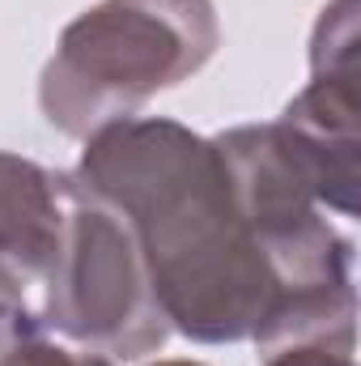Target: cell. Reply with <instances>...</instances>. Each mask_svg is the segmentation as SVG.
Wrapping results in <instances>:
<instances>
[{"instance_id":"30bf717a","label":"cell","mask_w":361,"mask_h":366,"mask_svg":"<svg viewBox=\"0 0 361 366\" xmlns=\"http://www.w3.org/2000/svg\"><path fill=\"white\" fill-rule=\"evenodd\" d=\"M153 366H204V362H183V358H171V362H153Z\"/></svg>"},{"instance_id":"9c48e42d","label":"cell","mask_w":361,"mask_h":366,"mask_svg":"<svg viewBox=\"0 0 361 366\" xmlns=\"http://www.w3.org/2000/svg\"><path fill=\"white\" fill-rule=\"evenodd\" d=\"M264 366H353V350H345V345H285V350H272Z\"/></svg>"},{"instance_id":"6da1fadb","label":"cell","mask_w":361,"mask_h":366,"mask_svg":"<svg viewBox=\"0 0 361 366\" xmlns=\"http://www.w3.org/2000/svg\"><path fill=\"white\" fill-rule=\"evenodd\" d=\"M73 179L128 217L171 328L200 345L255 341L272 277L217 141L175 119H115L90 132Z\"/></svg>"},{"instance_id":"3957f363","label":"cell","mask_w":361,"mask_h":366,"mask_svg":"<svg viewBox=\"0 0 361 366\" xmlns=\"http://www.w3.org/2000/svg\"><path fill=\"white\" fill-rule=\"evenodd\" d=\"M217 43L213 0H102L60 34L39 81L43 115L68 137L132 119L153 94L200 73Z\"/></svg>"},{"instance_id":"277c9868","label":"cell","mask_w":361,"mask_h":366,"mask_svg":"<svg viewBox=\"0 0 361 366\" xmlns=\"http://www.w3.org/2000/svg\"><path fill=\"white\" fill-rule=\"evenodd\" d=\"M39 324L115 358H145L171 337L128 217L77 179L60 256L43 281Z\"/></svg>"},{"instance_id":"8992f818","label":"cell","mask_w":361,"mask_h":366,"mask_svg":"<svg viewBox=\"0 0 361 366\" xmlns=\"http://www.w3.org/2000/svg\"><path fill=\"white\" fill-rule=\"evenodd\" d=\"M73 175L0 154V281L30 298L51 273L68 226Z\"/></svg>"},{"instance_id":"7a4b0ae2","label":"cell","mask_w":361,"mask_h":366,"mask_svg":"<svg viewBox=\"0 0 361 366\" xmlns=\"http://www.w3.org/2000/svg\"><path fill=\"white\" fill-rule=\"evenodd\" d=\"M225 154L238 209L264 252L272 311L255 345H345L353 350V243L327 222L276 124H247L213 137Z\"/></svg>"},{"instance_id":"5b68a950","label":"cell","mask_w":361,"mask_h":366,"mask_svg":"<svg viewBox=\"0 0 361 366\" xmlns=\"http://www.w3.org/2000/svg\"><path fill=\"white\" fill-rule=\"evenodd\" d=\"M357 0H332L310 39V81L276 119L323 209L357 217Z\"/></svg>"},{"instance_id":"ba28073f","label":"cell","mask_w":361,"mask_h":366,"mask_svg":"<svg viewBox=\"0 0 361 366\" xmlns=\"http://www.w3.org/2000/svg\"><path fill=\"white\" fill-rule=\"evenodd\" d=\"M0 366H111V358L102 354H73V350H60V345H47V341H26L17 345Z\"/></svg>"},{"instance_id":"52a82bcc","label":"cell","mask_w":361,"mask_h":366,"mask_svg":"<svg viewBox=\"0 0 361 366\" xmlns=\"http://www.w3.org/2000/svg\"><path fill=\"white\" fill-rule=\"evenodd\" d=\"M39 328H43V324H39V311L30 307V298L17 294V290H9V285L0 281V362H4L17 345L34 341Z\"/></svg>"}]
</instances>
